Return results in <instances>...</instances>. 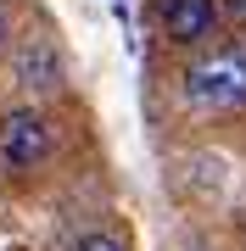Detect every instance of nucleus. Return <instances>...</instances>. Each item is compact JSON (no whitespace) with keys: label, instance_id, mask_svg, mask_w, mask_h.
Instances as JSON below:
<instances>
[{"label":"nucleus","instance_id":"obj_1","mask_svg":"<svg viewBox=\"0 0 246 251\" xmlns=\"http://www.w3.org/2000/svg\"><path fill=\"white\" fill-rule=\"evenodd\" d=\"M185 100L201 112H246V56L213 50L185 73Z\"/></svg>","mask_w":246,"mask_h":251},{"label":"nucleus","instance_id":"obj_2","mask_svg":"<svg viewBox=\"0 0 246 251\" xmlns=\"http://www.w3.org/2000/svg\"><path fill=\"white\" fill-rule=\"evenodd\" d=\"M51 151H56V134H51V123L39 112H6L0 117V168L28 173V168H39Z\"/></svg>","mask_w":246,"mask_h":251},{"label":"nucleus","instance_id":"obj_3","mask_svg":"<svg viewBox=\"0 0 246 251\" xmlns=\"http://www.w3.org/2000/svg\"><path fill=\"white\" fill-rule=\"evenodd\" d=\"M157 17H163V34L173 45H196V39L213 34V0H157Z\"/></svg>","mask_w":246,"mask_h":251},{"label":"nucleus","instance_id":"obj_4","mask_svg":"<svg viewBox=\"0 0 246 251\" xmlns=\"http://www.w3.org/2000/svg\"><path fill=\"white\" fill-rule=\"evenodd\" d=\"M79 251H123V240H112V234H90V240H79Z\"/></svg>","mask_w":246,"mask_h":251},{"label":"nucleus","instance_id":"obj_5","mask_svg":"<svg viewBox=\"0 0 246 251\" xmlns=\"http://www.w3.org/2000/svg\"><path fill=\"white\" fill-rule=\"evenodd\" d=\"M0 45H6V17H0Z\"/></svg>","mask_w":246,"mask_h":251}]
</instances>
